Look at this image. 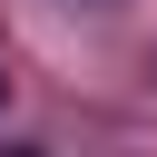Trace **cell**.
<instances>
[{"label":"cell","mask_w":157,"mask_h":157,"mask_svg":"<svg viewBox=\"0 0 157 157\" xmlns=\"http://www.w3.org/2000/svg\"><path fill=\"white\" fill-rule=\"evenodd\" d=\"M0 98H10V78H0Z\"/></svg>","instance_id":"6da1fadb"}]
</instances>
